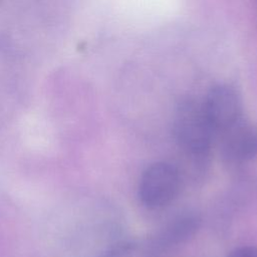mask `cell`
<instances>
[{
	"label": "cell",
	"mask_w": 257,
	"mask_h": 257,
	"mask_svg": "<svg viewBox=\"0 0 257 257\" xmlns=\"http://www.w3.org/2000/svg\"><path fill=\"white\" fill-rule=\"evenodd\" d=\"M227 257H257V247L241 246L232 250Z\"/></svg>",
	"instance_id": "52a82bcc"
},
{
	"label": "cell",
	"mask_w": 257,
	"mask_h": 257,
	"mask_svg": "<svg viewBox=\"0 0 257 257\" xmlns=\"http://www.w3.org/2000/svg\"><path fill=\"white\" fill-rule=\"evenodd\" d=\"M173 134L179 147L196 158L208 155L215 136L202 103L193 99L184 100L177 107L173 120Z\"/></svg>",
	"instance_id": "6da1fadb"
},
{
	"label": "cell",
	"mask_w": 257,
	"mask_h": 257,
	"mask_svg": "<svg viewBox=\"0 0 257 257\" xmlns=\"http://www.w3.org/2000/svg\"><path fill=\"white\" fill-rule=\"evenodd\" d=\"M217 135L221 155L227 162L242 165L257 158V127L252 123L241 118Z\"/></svg>",
	"instance_id": "277c9868"
},
{
	"label": "cell",
	"mask_w": 257,
	"mask_h": 257,
	"mask_svg": "<svg viewBox=\"0 0 257 257\" xmlns=\"http://www.w3.org/2000/svg\"><path fill=\"white\" fill-rule=\"evenodd\" d=\"M167 249L154 235L150 238L121 241L111 246L102 257H161Z\"/></svg>",
	"instance_id": "8992f818"
},
{
	"label": "cell",
	"mask_w": 257,
	"mask_h": 257,
	"mask_svg": "<svg viewBox=\"0 0 257 257\" xmlns=\"http://www.w3.org/2000/svg\"><path fill=\"white\" fill-rule=\"evenodd\" d=\"M201 222V218L197 214H182L166 224L156 235L169 250L192 238L199 230Z\"/></svg>",
	"instance_id": "5b68a950"
},
{
	"label": "cell",
	"mask_w": 257,
	"mask_h": 257,
	"mask_svg": "<svg viewBox=\"0 0 257 257\" xmlns=\"http://www.w3.org/2000/svg\"><path fill=\"white\" fill-rule=\"evenodd\" d=\"M179 170L166 162H156L143 172L139 197L149 209H161L171 204L181 190Z\"/></svg>",
	"instance_id": "7a4b0ae2"
},
{
	"label": "cell",
	"mask_w": 257,
	"mask_h": 257,
	"mask_svg": "<svg viewBox=\"0 0 257 257\" xmlns=\"http://www.w3.org/2000/svg\"><path fill=\"white\" fill-rule=\"evenodd\" d=\"M202 106L215 135L243 118L240 96L227 84L213 87L202 102Z\"/></svg>",
	"instance_id": "3957f363"
}]
</instances>
